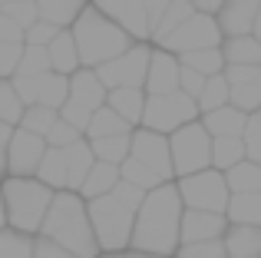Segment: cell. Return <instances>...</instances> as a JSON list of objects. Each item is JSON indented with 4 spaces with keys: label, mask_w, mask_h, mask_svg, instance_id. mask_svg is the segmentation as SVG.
Listing matches in <instances>:
<instances>
[{
    "label": "cell",
    "mask_w": 261,
    "mask_h": 258,
    "mask_svg": "<svg viewBox=\"0 0 261 258\" xmlns=\"http://www.w3.org/2000/svg\"><path fill=\"white\" fill-rule=\"evenodd\" d=\"M182 195L175 189V179L159 182L142 195V205L136 209L133 222V239L129 248L139 252H159L172 255L178 248V219H182Z\"/></svg>",
    "instance_id": "1"
},
{
    "label": "cell",
    "mask_w": 261,
    "mask_h": 258,
    "mask_svg": "<svg viewBox=\"0 0 261 258\" xmlns=\"http://www.w3.org/2000/svg\"><path fill=\"white\" fill-rule=\"evenodd\" d=\"M40 235L60 242V245L70 248L76 258H96L99 255V242H96L93 225H89L86 199L76 189H57L53 192V202L43 215Z\"/></svg>",
    "instance_id": "2"
},
{
    "label": "cell",
    "mask_w": 261,
    "mask_h": 258,
    "mask_svg": "<svg viewBox=\"0 0 261 258\" xmlns=\"http://www.w3.org/2000/svg\"><path fill=\"white\" fill-rule=\"evenodd\" d=\"M70 33L76 40L80 66H99L106 60L119 57L133 43V37L119 23H113L106 13H99L96 7H83L80 10V17L70 23Z\"/></svg>",
    "instance_id": "3"
},
{
    "label": "cell",
    "mask_w": 261,
    "mask_h": 258,
    "mask_svg": "<svg viewBox=\"0 0 261 258\" xmlns=\"http://www.w3.org/2000/svg\"><path fill=\"white\" fill-rule=\"evenodd\" d=\"M53 192L57 189L40 182L37 175H4L0 195H4V209H7V225L20 228L27 235H37L46 209L53 202Z\"/></svg>",
    "instance_id": "4"
},
{
    "label": "cell",
    "mask_w": 261,
    "mask_h": 258,
    "mask_svg": "<svg viewBox=\"0 0 261 258\" xmlns=\"http://www.w3.org/2000/svg\"><path fill=\"white\" fill-rule=\"evenodd\" d=\"M86 212H89L93 235L99 242V252H126L129 239H133V222H136L133 209L122 205L113 192H102L86 199Z\"/></svg>",
    "instance_id": "5"
},
{
    "label": "cell",
    "mask_w": 261,
    "mask_h": 258,
    "mask_svg": "<svg viewBox=\"0 0 261 258\" xmlns=\"http://www.w3.org/2000/svg\"><path fill=\"white\" fill-rule=\"evenodd\" d=\"M169 152H172V175H189L212 166V133L202 126V119L178 126L169 133Z\"/></svg>",
    "instance_id": "6"
},
{
    "label": "cell",
    "mask_w": 261,
    "mask_h": 258,
    "mask_svg": "<svg viewBox=\"0 0 261 258\" xmlns=\"http://www.w3.org/2000/svg\"><path fill=\"white\" fill-rule=\"evenodd\" d=\"M198 119V103L182 90L172 93H146V106H142L139 126L155 129V133H172V129Z\"/></svg>",
    "instance_id": "7"
},
{
    "label": "cell",
    "mask_w": 261,
    "mask_h": 258,
    "mask_svg": "<svg viewBox=\"0 0 261 258\" xmlns=\"http://www.w3.org/2000/svg\"><path fill=\"white\" fill-rule=\"evenodd\" d=\"M175 189L182 195V205L189 209H208V212H225L231 199V189L225 182V172L215 166H205L198 172H189V175H178L175 179Z\"/></svg>",
    "instance_id": "8"
},
{
    "label": "cell",
    "mask_w": 261,
    "mask_h": 258,
    "mask_svg": "<svg viewBox=\"0 0 261 258\" xmlns=\"http://www.w3.org/2000/svg\"><path fill=\"white\" fill-rule=\"evenodd\" d=\"M222 27H218L215 13H189L172 33L159 40V46L172 53H189V50H202V46H222Z\"/></svg>",
    "instance_id": "9"
},
{
    "label": "cell",
    "mask_w": 261,
    "mask_h": 258,
    "mask_svg": "<svg viewBox=\"0 0 261 258\" xmlns=\"http://www.w3.org/2000/svg\"><path fill=\"white\" fill-rule=\"evenodd\" d=\"M149 53L152 50L139 40V43H129L119 57L106 60V63L93 66V70L102 80L106 90H116V86H142L146 83V70H149Z\"/></svg>",
    "instance_id": "10"
},
{
    "label": "cell",
    "mask_w": 261,
    "mask_h": 258,
    "mask_svg": "<svg viewBox=\"0 0 261 258\" xmlns=\"http://www.w3.org/2000/svg\"><path fill=\"white\" fill-rule=\"evenodd\" d=\"M129 156L149 166L162 182L175 179L172 175V152H169V136L155 133L146 126H133V139H129Z\"/></svg>",
    "instance_id": "11"
},
{
    "label": "cell",
    "mask_w": 261,
    "mask_h": 258,
    "mask_svg": "<svg viewBox=\"0 0 261 258\" xmlns=\"http://www.w3.org/2000/svg\"><path fill=\"white\" fill-rule=\"evenodd\" d=\"M13 86H17L20 99L27 106L30 103H40V106H60L66 103L70 96V76L66 73H57V70H46V73H37V76H10Z\"/></svg>",
    "instance_id": "12"
},
{
    "label": "cell",
    "mask_w": 261,
    "mask_h": 258,
    "mask_svg": "<svg viewBox=\"0 0 261 258\" xmlns=\"http://www.w3.org/2000/svg\"><path fill=\"white\" fill-rule=\"evenodd\" d=\"M228 80V103L245 113H255L261 106V63H225Z\"/></svg>",
    "instance_id": "13"
},
{
    "label": "cell",
    "mask_w": 261,
    "mask_h": 258,
    "mask_svg": "<svg viewBox=\"0 0 261 258\" xmlns=\"http://www.w3.org/2000/svg\"><path fill=\"white\" fill-rule=\"evenodd\" d=\"M46 152V139L23 126H13L7 142V175H33Z\"/></svg>",
    "instance_id": "14"
},
{
    "label": "cell",
    "mask_w": 261,
    "mask_h": 258,
    "mask_svg": "<svg viewBox=\"0 0 261 258\" xmlns=\"http://www.w3.org/2000/svg\"><path fill=\"white\" fill-rule=\"evenodd\" d=\"M99 13H106L113 23H119L133 40H149L152 27H149V13L142 0H93Z\"/></svg>",
    "instance_id": "15"
},
{
    "label": "cell",
    "mask_w": 261,
    "mask_h": 258,
    "mask_svg": "<svg viewBox=\"0 0 261 258\" xmlns=\"http://www.w3.org/2000/svg\"><path fill=\"white\" fill-rule=\"evenodd\" d=\"M228 219L225 212H208V209H182L178 219V242H208V239H222Z\"/></svg>",
    "instance_id": "16"
},
{
    "label": "cell",
    "mask_w": 261,
    "mask_h": 258,
    "mask_svg": "<svg viewBox=\"0 0 261 258\" xmlns=\"http://www.w3.org/2000/svg\"><path fill=\"white\" fill-rule=\"evenodd\" d=\"M178 70H182V63H178V57L172 50H166V46L152 50L149 53V70H146L142 90L146 93H172V90H178Z\"/></svg>",
    "instance_id": "17"
},
{
    "label": "cell",
    "mask_w": 261,
    "mask_h": 258,
    "mask_svg": "<svg viewBox=\"0 0 261 258\" xmlns=\"http://www.w3.org/2000/svg\"><path fill=\"white\" fill-rule=\"evenodd\" d=\"M261 10V0H225L215 10V20L222 27V37H238V33H251V23H255Z\"/></svg>",
    "instance_id": "18"
},
{
    "label": "cell",
    "mask_w": 261,
    "mask_h": 258,
    "mask_svg": "<svg viewBox=\"0 0 261 258\" xmlns=\"http://www.w3.org/2000/svg\"><path fill=\"white\" fill-rule=\"evenodd\" d=\"M106 86H102V80L96 76L93 66H76V70L70 73V99H76V103H83L86 110H96V106L106 103Z\"/></svg>",
    "instance_id": "19"
},
{
    "label": "cell",
    "mask_w": 261,
    "mask_h": 258,
    "mask_svg": "<svg viewBox=\"0 0 261 258\" xmlns=\"http://www.w3.org/2000/svg\"><path fill=\"white\" fill-rule=\"evenodd\" d=\"M228 258H258L261 255V225H235L228 222L222 235Z\"/></svg>",
    "instance_id": "20"
},
{
    "label": "cell",
    "mask_w": 261,
    "mask_h": 258,
    "mask_svg": "<svg viewBox=\"0 0 261 258\" xmlns=\"http://www.w3.org/2000/svg\"><path fill=\"white\" fill-rule=\"evenodd\" d=\"M198 119H202V126L208 129L212 136H242L245 123H248V113L231 106V103H225V106H218V110L202 113Z\"/></svg>",
    "instance_id": "21"
},
{
    "label": "cell",
    "mask_w": 261,
    "mask_h": 258,
    "mask_svg": "<svg viewBox=\"0 0 261 258\" xmlns=\"http://www.w3.org/2000/svg\"><path fill=\"white\" fill-rule=\"evenodd\" d=\"M106 106H113L129 126H139L142 106H146V90L142 86H116L106 93Z\"/></svg>",
    "instance_id": "22"
},
{
    "label": "cell",
    "mask_w": 261,
    "mask_h": 258,
    "mask_svg": "<svg viewBox=\"0 0 261 258\" xmlns=\"http://www.w3.org/2000/svg\"><path fill=\"white\" fill-rule=\"evenodd\" d=\"M63 149H66V189H80L83 179H86V172L96 162L93 149H89V139L83 136V139L70 142V146H63Z\"/></svg>",
    "instance_id": "23"
},
{
    "label": "cell",
    "mask_w": 261,
    "mask_h": 258,
    "mask_svg": "<svg viewBox=\"0 0 261 258\" xmlns=\"http://www.w3.org/2000/svg\"><path fill=\"white\" fill-rule=\"evenodd\" d=\"M46 57H50V70H57V73H66L70 76L73 70L80 66V53H76V40H73V33L66 30H60L57 37L46 43Z\"/></svg>",
    "instance_id": "24"
},
{
    "label": "cell",
    "mask_w": 261,
    "mask_h": 258,
    "mask_svg": "<svg viewBox=\"0 0 261 258\" xmlns=\"http://www.w3.org/2000/svg\"><path fill=\"white\" fill-rule=\"evenodd\" d=\"M225 219L235 225H261V192H231Z\"/></svg>",
    "instance_id": "25"
},
{
    "label": "cell",
    "mask_w": 261,
    "mask_h": 258,
    "mask_svg": "<svg viewBox=\"0 0 261 258\" xmlns=\"http://www.w3.org/2000/svg\"><path fill=\"white\" fill-rule=\"evenodd\" d=\"M119 182V166H113V162H102V159H96L93 162V169L86 172V179H83V186L76 189L83 199H93V195H102V192H113V186Z\"/></svg>",
    "instance_id": "26"
},
{
    "label": "cell",
    "mask_w": 261,
    "mask_h": 258,
    "mask_svg": "<svg viewBox=\"0 0 261 258\" xmlns=\"http://www.w3.org/2000/svg\"><path fill=\"white\" fill-rule=\"evenodd\" d=\"M33 175L40 182H46L50 189H66V149L63 146H46V152H43V159H40Z\"/></svg>",
    "instance_id": "27"
},
{
    "label": "cell",
    "mask_w": 261,
    "mask_h": 258,
    "mask_svg": "<svg viewBox=\"0 0 261 258\" xmlns=\"http://www.w3.org/2000/svg\"><path fill=\"white\" fill-rule=\"evenodd\" d=\"M178 63L189 66V70L202 73V76H215V73L225 70V57L222 46H202V50H189V53H175Z\"/></svg>",
    "instance_id": "28"
},
{
    "label": "cell",
    "mask_w": 261,
    "mask_h": 258,
    "mask_svg": "<svg viewBox=\"0 0 261 258\" xmlns=\"http://www.w3.org/2000/svg\"><path fill=\"white\" fill-rule=\"evenodd\" d=\"M222 57H225V63H261V43L251 33L225 37L222 40Z\"/></svg>",
    "instance_id": "29"
},
{
    "label": "cell",
    "mask_w": 261,
    "mask_h": 258,
    "mask_svg": "<svg viewBox=\"0 0 261 258\" xmlns=\"http://www.w3.org/2000/svg\"><path fill=\"white\" fill-rule=\"evenodd\" d=\"M129 129H133V126H129L126 119H122L119 113L113 110V106L102 103V106H96V110H93V116H89V123H86V133H83V136H86V139H96V136L129 133Z\"/></svg>",
    "instance_id": "30"
},
{
    "label": "cell",
    "mask_w": 261,
    "mask_h": 258,
    "mask_svg": "<svg viewBox=\"0 0 261 258\" xmlns=\"http://www.w3.org/2000/svg\"><path fill=\"white\" fill-rule=\"evenodd\" d=\"M225 182L231 192H261V162L242 159L231 169H225Z\"/></svg>",
    "instance_id": "31"
},
{
    "label": "cell",
    "mask_w": 261,
    "mask_h": 258,
    "mask_svg": "<svg viewBox=\"0 0 261 258\" xmlns=\"http://www.w3.org/2000/svg\"><path fill=\"white\" fill-rule=\"evenodd\" d=\"M129 139H133V129L129 133H116V136H96V139H89V149H93L96 159L119 166L129 156Z\"/></svg>",
    "instance_id": "32"
},
{
    "label": "cell",
    "mask_w": 261,
    "mask_h": 258,
    "mask_svg": "<svg viewBox=\"0 0 261 258\" xmlns=\"http://www.w3.org/2000/svg\"><path fill=\"white\" fill-rule=\"evenodd\" d=\"M83 7H86V0H37L40 20H50L57 27H70Z\"/></svg>",
    "instance_id": "33"
},
{
    "label": "cell",
    "mask_w": 261,
    "mask_h": 258,
    "mask_svg": "<svg viewBox=\"0 0 261 258\" xmlns=\"http://www.w3.org/2000/svg\"><path fill=\"white\" fill-rule=\"evenodd\" d=\"M245 159V142L242 136H212V166L215 169H231L235 162Z\"/></svg>",
    "instance_id": "34"
},
{
    "label": "cell",
    "mask_w": 261,
    "mask_h": 258,
    "mask_svg": "<svg viewBox=\"0 0 261 258\" xmlns=\"http://www.w3.org/2000/svg\"><path fill=\"white\" fill-rule=\"evenodd\" d=\"M198 103V116L208 110H218V106L228 103V80H225V73H215V76H205V86L202 93L195 96Z\"/></svg>",
    "instance_id": "35"
},
{
    "label": "cell",
    "mask_w": 261,
    "mask_h": 258,
    "mask_svg": "<svg viewBox=\"0 0 261 258\" xmlns=\"http://www.w3.org/2000/svg\"><path fill=\"white\" fill-rule=\"evenodd\" d=\"M189 13H195V7H192L189 0H169V7L162 10V17L152 23V37H149V40H155V43H159V40L166 37V33H172L175 27L189 17Z\"/></svg>",
    "instance_id": "36"
},
{
    "label": "cell",
    "mask_w": 261,
    "mask_h": 258,
    "mask_svg": "<svg viewBox=\"0 0 261 258\" xmlns=\"http://www.w3.org/2000/svg\"><path fill=\"white\" fill-rule=\"evenodd\" d=\"M0 258H33V235L20 228H0Z\"/></svg>",
    "instance_id": "37"
},
{
    "label": "cell",
    "mask_w": 261,
    "mask_h": 258,
    "mask_svg": "<svg viewBox=\"0 0 261 258\" xmlns=\"http://www.w3.org/2000/svg\"><path fill=\"white\" fill-rule=\"evenodd\" d=\"M57 116H60V110H53V106L30 103V106H23V116H20L17 126L30 129V133H37V136H46V129L57 123Z\"/></svg>",
    "instance_id": "38"
},
{
    "label": "cell",
    "mask_w": 261,
    "mask_h": 258,
    "mask_svg": "<svg viewBox=\"0 0 261 258\" xmlns=\"http://www.w3.org/2000/svg\"><path fill=\"white\" fill-rule=\"evenodd\" d=\"M23 106H27V103L20 99L13 80L0 76V119H4V123H10V126H17L20 116H23Z\"/></svg>",
    "instance_id": "39"
},
{
    "label": "cell",
    "mask_w": 261,
    "mask_h": 258,
    "mask_svg": "<svg viewBox=\"0 0 261 258\" xmlns=\"http://www.w3.org/2000/svg\"><path fill=\"white\" fill-rule=\"evenodd\" d=\"M119 179L133 182V186L146 189V192H149V189H155V186L162 182L159 175L152 172V169H149V166H142V162H139V159H133V156H126V159L119 162Z\"/></svg>",
    "instance_id": "40"
},
{
    "label": "cell",
    "mask_w": 261,
    "mask_h": 258,
    "mask_svg": "<svg viewBox=\"0 0 261 258\" xmlns=\"http://www.w3.org/2000/svg\"><path fill=\"white\" fill-rule=\"evenodd\" d=\"M50 70V57H46V46L37 43H23V53H20V63L13 76H37V73Z\"/></svg>",
    "instance_id": "41"
},
{
    "label": "cell",
    "mask_w": 261,
    "mask_h": 258,
    "mask_svg": "<svg viewBox=\"0 0 261 258\" xmlns=\"http://www.w3.org/2000/svg\"><path fill=\"white\" fill-rule=\"evenodd\" d=\"M172 258H228L222 239H208V242H178V248Z\"/></svg>",
    "instance_id": "42"
},
{
    "label": "cell",
    "mask_w": 261,
    "mask_h": 258,
    "mask_svg": "<svg viewBox=\"0 0 261 258\" xmlns=\"http://www.w3.org/2000/svg\"><path fill=\"white\" fill-rule=\"evenodd\" d=\"M0 10H4L10 20H17L23 30L33 23V20H40V13H37V0H7Z\"/></svg>",
    "instance_id": "43"
},
{
    "label": "cell",
    "mask_w": 261,
    "mask_h": 258,
    "mask_svg": "<svg viewBox=\"0 0 261 258\" xmlns=\"http://www.w3.org/2000/svg\"><path fill=\"white\" fill-rule=\"evenodd\" d=\"M242 142H245V159L261 162V119L255 113H248V123L242 129Z\"/></svg>",
    "instance_id": "44"
},
{
    "label": "cell",
    "mask_w": 261,
    "mask_h": 258,
    "mask_svg": "<svg viewBox=\"0 0 261 258\" xmlns=\"http://www.w3.org/2000/svg\"><path fill=\"white\" fill-rule=\"evenodd\" d=\"M46 146H70V142H76V139H83V133H80L73 123H66L63 116H57V123H53L50 129H46Z\"/></svg>",
    "instance_id": "45"
},
{
    "label": "cell",
    "mask_w": 261,
    "mask_h": 258,
    "mask_svg": "<svg viewBox=\"0 0 261 258\" xmlns=\"http://www.w3.org/2000/svg\"><path fill=\"white\" fill-rule=\"evenodd\" d=\"M20 53H23V43H20V40H0V76L10 80L13 73H17Z\"/></svg>",
    "instance_id": "46"
},
{
    "label": "cell",
    "mask_w": 261,
    "mask_h": 258,
    "mask_svg": "<svg viewBox=\"0 0 261 258\" xmlns=\"http://www.w3.org/2000/svg\"><path fill=\"white\" fill-rule=\"evenodd\" d=\"M63 30V27H57V23H50V20H33L30 27L23 30V43H37V46H46L57 33Z\"/></svg>",
    "instance_id": "47"
},
{
    "label": "cell",
    "mask_w": 261,
    "mask_h": 258,
    "mask_svg": "<svg viewBox=\"0 0 261 258\" xmlns=\"http://www.w3.org/2000/svg\"><path fill=\"white\" fill-rule=\"evenodd\" d=\"M33 258H76L70 248H63L60 242L46 239V235H33Z\"/></svg>",
    "instance_id": "48"
},
{
    "label": "cell",
    "mask_w": 261,
    "mask_h": 258,
    "mask_svg": "<svg viewBox=\"0 0 261 258\" xmlns=\"http://www.w3.org/2000/svg\"><path fill=\"white\" fill-rule=\"evenodd\" d=\"M60 116H63L66 123H73L80 133H86V123H89V116H93V110H86L83 103H76V99L66 96V103L60 106Z\"/></svg>",
    "instance_id": "49"
},
{
    "label": "cell",
    "mask_w": 261,
    "mask_h": 258,
    "mask_svg": "<svg viewBox=\"0 0 261 258\" xmlns=\"http://www.w3.org/2000/svg\"><path fill=\"white\" fill-rule=\"evenodd\" d=\"M113 195L122 202V205H129L136 212V209L142 205V195H146V189H139V186H133V182H126V179H119L113 186Z\"/></svg>",
    "instance_id": "50"
},
{
    "label": "cell",
    "mask_w": 261,
    "mask_h": 258,
    "mask_svg": "<svg viewBox=\"0 0 261 258\" xmlns=\"http://www.w3.org/2000/svg\"><path fill=\"white\" fill-rule=\"evenodd\" d=\"M202 86H205V76H202V73L189 70V66H182V70H178V90H182V93H189V96L195 99L198 93H202Z\"/></svg>",
    "instance_id": "51"
},
{
    "label": "cell",
    "mask_w": 261,
    "mask_h": 258,
    "mask_svg": "<svg viewBox=\"0 0 261 258\" xmlns=\"http://www.w3.org/2000/svg\"><path fill=\"white\" fill-rule=\"evenodd\" d=\"M0 40H20L23 43V27L17 20H10L4 10H0Z\"/></svg>",
    "instance_id": "52"
},
{
    "label": "cell",
    "mask_w": 261,
    "mask_h": 258,
    "mask_svg": "<svg viewBox=\"0 0 261 258\" xmlns=\"http://www.w3.org/2000/svg\"><path fill=\"white\" fill-rule=\"evenodd\" d=\"M142 4H146V13H149V27H152L155 20L162 17V10L169 7V0H142Z\"/></svg>",
    "instance_id": "53"
},
{
    "label": "cell",
    "mask_w": 261,
    "mask_h": 258,
    "mask_svg": "<svg viewBox=\"0 0 261 258\" xmlns=\"http://www.w3.org/2000/svg\"><path fill=\"white\" fill-rule=\"evenodd\" d=\"M189 4H192V7H195V10H198V13H215V10H218V7H222V4H225V0H189Z\"/></svg>",
    "instance_id": "54"
},
{
    "label": "cell",
    "mask_w": 261,
    "mask_h": 258,
    "mask_svg": "<svg viewBox=\"0 0 261 258\" xmlns=\"http://www.w3.org/2000/svg\"><path fill=\"white\" fill-rule=\"evenodd\" d=\"M126 258H172V255H159V252H139V248H126Z\"/></svg>",
    "instance_id": "55"
},
{
    "label": "cell",
    "mask_w": 261,
    "mask_h": 258,
    "mask_svg": "<svg viewBox=\"0 0 261 258\" xmlns=\"http://www.w3.org/2000/svg\"><path fill=\"white\" fill-rule=\"evenodd\" d=\"M10 133H13V126L0 119V146H7V142H10Z\"/></svg>",
    "instance_id": "56"
},
{
    "label": "cell",
    "mask_w": 261,
    "mask_h": 258,
    "mask_svg": "<svg viewBox=\"0 0 261 258\" xmlns=\"http://www.w3.org/2000/svg\"><path fill=\"white\" fill-rule=\"evenodd\" d=\"M251 37L261 43V10H258V17H255V23H251Z\"/></svg>",
    "instance_id": "57"
},
{
    "label": "cell",
    "mask_w": 261,
    "mask_h": 258,
    "mask_svg": "<svg viewBox=\"0 0 261 258\" xmlns=\"http://www.w3.org/2000/svg\"><path fill=\"white\" fill-rule=\"evenodd\" d=\"M7 175V146H0V179Z\"/></svg>",
    "instance_id": "58"
},
{
    "label": "cell",
    "mask_w": 261,
    "mask_h": 258,
    "mask_svg": "<svg viewBox=\"0 0 261 258\" xmlns=\"http://www.w3.org/2000/svg\"><path fill=\"white\" fill-rule=\"evenodd\" d=\"M96 258H126V252H99Z\"/></svg>",
    "instance_id": "59"
},
{
    "label": "cell",
    "mask_w": 261,
    "mask_h": 258,
    "mask_svg": "<svg viewBox=\"0 0 261 258\" xmlns=\"http://www.w3.org/2000/svg\"><path fill=\"white\" fill-rule=\"evenodd\" d=\"M7 225V209H4V195H0V228Z\"/></svg>",
    "instance_id": "60"
},
{
    "label": "cell",
    "mask_w": 261,
    "mask_h": 258,
    "mask_svg": "<svg viewBox=\"0 0 261 258\" xmlns=\"http://www.w3.org/2000/svg\"><path fill=\"white\" fill-rule=\"evenodd\" d=\"M255 116H258V119H261V106H258V110H255Z\"/></svg>",
    "instance_id": "61"
},
{
    "label": "cell",
    "mask_w": 261,
    "mask_h": 258,
    "mask_svg": "<svg viewBox=\"0 0 261 258\" xmlns=\"http://www.w3.org/2000/svg\"><path fill=\"white\" fill-rule=\"evenodd\" d=\"M258 258H261V255H258Z\"/></svg>",
    "instance_id": "62"
}]
</instances>
